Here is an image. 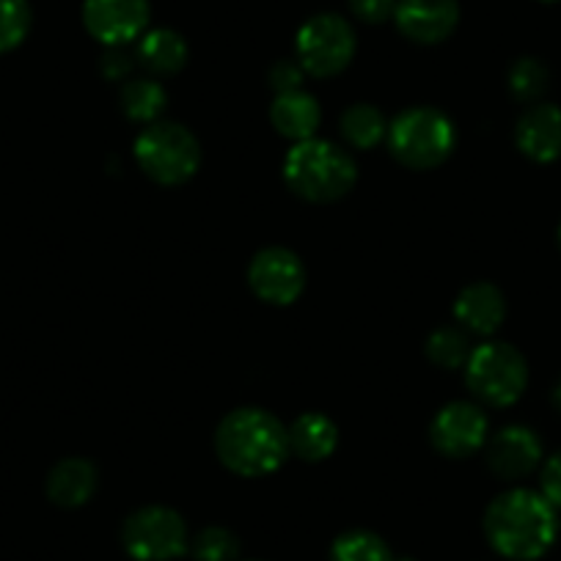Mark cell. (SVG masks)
<instances>
[{"label": "cell", "mask_w": 561, "mask_h": 561, "mask_svg": "<svg viewBox=\"0 0 561 561\" xmlns=\"http://www.w3.org/2000/svg\"><path fill=\"white\" fill-rule=\"evenodd\" d=\"M484 534L504 559L534 561L553 548L559 517L542 493L510 490L484 512Z\"/></svg>", "instance_id": "obj_1"}, {"label": "cell", "mask_w": 561, "mask_h": 561, "mask_svg": "<svg viewBox=\"0 0 561 561\" xmlns=\"http://www.w3.org/2000/svg\"><path fill=\"white\" fill-rule=\"evenodd\" d=\"M215 451L237 477H267L287 460V427L267 410L240 408L218 424Z\"/></svg>", "instance_id": "obj_2"}, {"label": "cell", "mask_w": 561, "mask_h": 561, "mask_svg": "<svg viewBox=\"0 0 561 561\" xmlns=\"http://www.w3.org/2000/svg\"><path fill=\"white\" fill-rule=\"evenodd\" d=\"M284 180L295 196L331 204L347 196L358 180L355 160L331 140H300L284 160Z\"/></svg>", "instance_id": "obj_3"}, {"label": "cell", "mask_w": 561, "mask_h": 561, "mask_svg": "<svg viewBox=\"0 0 561 561\" xmlns=\"http://www.w3.org/2000/svg\"><path fill=\"white\" fill-rule=\"evenodd\" d=\"M457 147V129L446 113L435 107H410L388 127V149L402 165L430 171L449 160Z\"/></svg>", "instance_id": "obj_4"}, {"label": "cell", "mask_w": 561, "mask_h": 561, "mask_svg": "<svg viewBox=\"0 0 561 561\" xmlns=\"http://www.w3.org/2000/svg\"><path fill=\"white\" fill-rule=\"evenodd\" d=\"M135 160L149 180L160 185H182L202 165V147L196 135L182 124L154 122L135 140Z\"/></svg>", "instance_id": "obj_5"}, {"label": "cell", "mask_w": 561, "mask_h": 561, "mask_svg": "<svg viewBox=\"0 0 561 561\" xmlns=\"http://www.w3.org/2000/svg\"><path fill=\"white\" fill-rule=\"evenodd\" d=\"M466 382L479 402L490 408H510L528 386V364L512 344L488 342L471 350Z\"/></svg>", "instance_id": "obj_6"}, {"label": "cell", "mask_w": 561, "mask_h": 561, "mask_svg": "<svg viewBox=\"0 0 561 561\" xmlns=\"http://www.w3.org/2000/svg\"><path fill=\"white\" fill-rule=\"evenodd\" d=\"M355 31L339 14H317L304 28L298 31L295 39V61L304 67L306 75L314 78H333L344 72L355 56Z\"/></svg>", "instance_id": "obj_7"}, {"label": "cell", "mask_w": 561, "mask_h": 561, "mask_svg": "<svg viewBox=\"0 0 561 561\" xmlns=\"http://www.w3.org/2000/svg\"><path fill=\"white\" fill-rule=\"evenodd\" d=\"M122 542L135 561H171L191 548L185 520L169 506H144L133 512L124 520Z\"/></svg>", "instance_id": "obj_8"}, {"label": "cell", "mask_w": 561, "mask_h": 561, "mask_svg": "<svg viewBox=\"0 0 561 561\" xmlns=\"http://www.w3.org/2000/svg\"><path fill=\"white\" fill-rule=\"evenodd\" d=\"M248 284L270 306H289L306 287V267L289 248H264L251 259Z\"/></svg>", "instance_id": "obj_9"}, {"label": "cell", "mask_w": 561, "mask_h": 561, "mask_svg": "<svg viewBox=\"0 0 561 561\" xmlns=\"http://www.w3.org/2000/svg\"><path fill=\"white\" fill-rule=\"evenodd\" d=\"M149 0H85L83 25L105 47H124L147 34Z\"/></svg>", "instance_id": "obj_10"}, {"label": "cell", "mask_w": 561, "mask_h": 561, "mask_svg": "<svg viewBox=\"0 0 561 561\" xmlns=\"http://www.w3.org/2000/svg\"><path fill=\"white\" fill-rule=\"evenodd\" d=\"M430 438L444 457L451 460L471 457L488 440V415L473 402H451L433 419Z\"/></svg>", "instance_id": "obj_11"}, {"label": "cell", "mask_w": 561, "mask_h": 561, "mask_svg": "<svg viewBox=\"0 0 561 561\" xmlns=\"http://www.w3.org/2000/svg\"><path fill=\"white\" fill-rule=\"evenodd\" d=\"M399 34L415 45H438L455 34L460 23L457 0H397L393 12Z\"/></svg>", "instance_id": "obj_12"}, {"label": "cell", "mask_w": 561, "mask_h": 561, "mask_svg": "<svg viewBox=\"0 0 561 561\" xmlns=\"http://www.w3.org/2000/svg\"><path fill=\"white\" fill-rule=\"evenodd\" d=\"M542 460V444L537 433L520 424L499 430L488 444V466L495 477L515 482V479L528 477Z\"/></svg>", "instance_id": "obj_13"}, {"label": "cell", "mask_w": 561, "mask_h": 561, "mask_svg": "<svg viewBox=\"0 0 561 561\" xmlns=\"http://www.w3.org/2000/svg\"><path fill=\"white\" fill-rule=\"evenodd\" d=\"M517 149L534 163H553L561 154V111L556 105H531L515 127Z\"/></svg>", "instance_id": "obj_14"}, {"label": "cell", "mask_w": 561, "mask_h": 561, "mask_svg": "<svg viewBox=\"0 0 561 561\" xmlns=\"http://www.w3.org/2000/svg\"><path fill=\"white\" fill-rule=\"evenodd\" d=\"M455 317L468 333L493 336L506 317V300L499 287H493L488 280H477L457 295Z\"/></svg>", "instance_id": "obj_15"}, {"label": "cell", "mask_w": 561, "mask_h": 561, "mask_svg": "<svg viewBox=\"0 0 561 561\" xmlns=\"http://www.w3.org/2000/svg\"><path fill=\"white\" fill-rule=\"evenodd\" d=\"M320 105L309 91H287V94H275L273 107H270V122L278 129L284 138L295 140H309L320 129Z\"/></svg>", "instance_id": "obj_16"}, {"label": "cell", "mask_w": 561, "mask_h": 561, "mask_svg": "<svg viewBox=\"0 0 561 561\" xmlns=\"http://www.w3.org/2000/svg\"><path fill=\"white\" fill-rule=\"evenodd\" d=\"M96 490V468L83 457L61 460L47 477V499L64 510H78L89 504Z\"/></svg>", "instance_id": "obj_17"}, {"label": "cell", "mask_w": 561, "mask_h": 561, "mask_svg": "<svg viewBox=\"0 0 561 561\" xmlns=\"http://www.w3.org/2000/svg\"><path fill=\"white\" fill-rule=\"evenodd\" d=\"M289 455L306 462H322L336 451L339 430L325 413H304L287 430Z\"/></svg>", "instance_id": "obj_18"}, {"label": "cell", "mask_w": 561, "mask_h": 561, "mask_svg": "<svg viewBox=\"0 0 561 561\" xmlns=\"http://www.w3.org/2000/svg\"><path fill=\"white\" fill-rule=\"evenodd\" d=\"M135 58H138L140 67L149 69L158 78H169V75H176L187 64V42L171 28L147 31L138 39Z\"/></svg>", "instance_id": "obj_19"}, {"label": "cell", "mask_w": 561, "mask_h": 561, "mask_svg": "<svg viewBox=\"0 0 561 561\" xmlns=\"http://www.w3.org/2000/svg\"><path fill=\"white\" fill-rule=\"evenodd\" d=\"M165 89L158 80L135 78L122 85V111L124 116L140 124H154L160 113L165 111Z\"/></svg>", "instance_id": "obj_20"}, {"label": "cell", "mask_w": 561, "mask_h": 561, "mask_svg": "<svg viewBox=\"0 0 561 561\" xmlns=\"http://www.w3.org/2000/svg\"><path fill=\"white\" fill-rule=\"evenodd\" d=\"M342 135L350 147L355 149L377 147V144L388 135L386 116H382L375 105L358 102V105L347 107V111L342 113Z\"/></svg>", "instance_id": "obj_21"}, {"label": "cell", "mask_w": 561, "mask_h": 561, "mask_svg": "<svg viewBox=\"0 0 561 561\" xmlns=\"http://www.w3.org/2000/svg\"><path fill=\"white\" fill-rule=\"evenodd\" d=\"M328 561H397L386 539L371 531H347L331 545Z\"/></svg>", "instance_id": "obj_22"}, {"label": "cell", "mask_w": 561, "mask_h": 561, "mask_svg": "<svg viewBox=\"0 0 561 561\" xmlns=\"http://www.w3.org/2000/svg\"><path fill=\"white\" fill-rule=\"evenodd\" d=\"M427 358L440 369H457L471 358V344L460 328H438L427 339Z\"/></svg>", "instance_id": "obj_23"}, {"label": "cell", "mask_w": 561, "mask_h": 561, "mask_svg": "<svg viewBox=\"0 0 561 561\" xmlns=\"http://www.w3.org/2000/svg\"><path fill=\"white\" fill-rule=\"evenodd\" d=\"M550 72L539 58H517L510 69V91L520 102H537L548 91Z\"/></svg>", "instance_id": "obj_24"}, {"label": "cell", "mask_w": 561, "mask_h": 561, "mask_svg": "<svg viewBox=\"0 0 561 561\" xmlns=\"http://www.w3.org/2000/svg\"><path fill=\"white\" fill-rule=\"evenodd\" d=\"M191 550L196 561H237L240 539L224 526H207L193 537Z\"/></svg>", "instance_id": "obj_25"}, {"label": "cell", "mask_w": 561, "mask_h": 561, "mask_svg": "<svg viewBox=\"0 0 561 561\" xmlns=\"http://www.w3.org/2000/svg\"><path fill=\"white\" fill-rule=\"evenodd\" d=\"M28 0H0V53H9L25 42L31 31Z\"/></svg>", "instance_id": "obj_26"}, {"label": "cell", "mask_w": 561, "mask_h": 561, "mask_svg": "<svg viewBox=\"0 0 561 561\" xmlns=\"http://www.w3.org/2000/svg\"><path fill=\"white\" fill-rule=\"evenodd\" d=\"M350 12L366 25H382L397 12V0H350Z\"/></svg>", "instance_id": "obj_27"}, {"label": "cell", "mask_w": 561, "mask_h": 561, "mask_svg": "<svg viewBox=\"0 0 561 561\" xmlns=\"http://www.w3.org/2000/svg\"><path fill=\"white\" fill-rule=\"evenodd\" d=\"M304 67L298 61H278L270 69V85L275 94H287V91H298L304 83Z\"/></svg>", "instance_id": "obj_28"}, {"label": "cell", "mask_w": 561, "mask_h": 561, "mask_svg": "<svg viewBox=\"0 0 561 561\" xmlns=\"http://www.w3.org/2000/svg\"><path fill=\"white\" fill-rule=\"evenodd\" d=\"M539 488H542L545 501L553 510H561V455H553L542 466V477H539Z\"/></svg>", "instance_id": "obj_29"}, {"label": "cell", "mask_w": 561, "mask_h": 561, "mask_svg": "<svg viewBox=\"0 0 561 561\" xmlns=\"http://www.w3.org/2000/svg\"><path fill=\"white\" fill-rule=\"evenodd\" d=\"M100 69L107 80H127L133 72V58L124 47H107L105 56L100 58Z\"/></svg>", "instance_id": "obj_30"}, {"label": "cell", "mask_w": 561, "mask_h": 561, "mask_svg": "<svg viewBox=\"0 0 561 561\" xmlns=\"http://www.w3.org/2000/svg\"><path fill=\"white\" fill-rule=\"evenodd\" d=\"M553 404H556V410L561 413V380L556 382V388H553Z\"/></svg>", "instance_id": "obj_31"}, {"label": "cell", "mask_w": 561, "mask_h": 561, "mask_svg": "<svg viewBox=\"0 0 561 561\" xmlns=\"http://www.w3.org/2000/svg\"><path fill=\"white\" fill-rule=\"evenodd\" d=\"M559 245H561V226H559Z\"/></svg>", "instance_id": "obj_32"}, {"label": "cell", "mask_w": 561, "mask_h": 561, "mask_svg": "<svg viewBox=\"0 0 561 561\" xmlns=\"http://www.w3.org/2000/svg\"><path fill=\"white\" fill-rule=\"evenodd\" d=\"M542 3H556V0H542Z\"/></svg>", "instance_id": "obj_33"}]
</instances>
